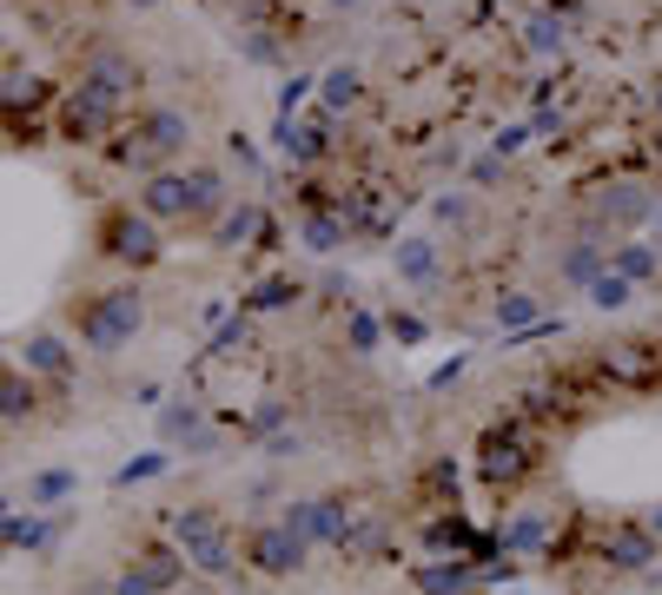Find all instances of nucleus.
Masks as SVG:
<instances>
[{
  "label": "nucleus",
  "instance_id": "nucleus-1",
  "mask_svg": "<svg viewBox=\"0 0 662 595\" xmlns=\"http://www.w3.org/2000/svg\"><path fill=\"white\" fill-rule=\"evenodd\" d=\"M173 542H180L186 569H199V575H213V582H226V575L239 569V536H232L226 510H213V503L173 510Z\"/></svg>",
  "mask_w": 662,
  "mask_h": 595
},
{
  "label": "nucleus",
  "instance_id": "nucleus-2",
  "mask_svg": "<svg viewBox=\"0 0 662 595\" xmlns=\"http://www.w3.org/2000/svg\"><path fill=\"white\" fill-rule=\"evenodd\" d=\"M139 291H93V298H73V331H80V344L93 351V357H113L133 331H139Z\"/></svg>",
  "mask_w": 662,
  "mask_h": 595
},
{
  "label": "nucleus",
  "instance_id": "nucleus-3",
  "mask_svg": "<svg viewBox=\"0 0 662 595\" xmlns=\"http://www.w3.org/2000/svg\"><path fill=\"white\" fill-rule=\"evenodd\" d=\"M530 470H537V444L524 424H490L477 437V477L490 496H511L517 483H530Z\"/></svg>",
  "mask_w": 662,
  "mask_h": 595
},
{
  "label": "nucleus",
  "instance_id": "nucleus-4",
  "mask_svg": "<svg viewBox=\"0 0 662 595\" xmlns=\"http://www.w3.org/2000/svg\"><path fill=\"white\" fill-rule=\"evenodd\" d=\"M305 556H311V549H305L285 523H259V529H246V562H252L259 575H272V582H278V575H298Z\"/></svg>",
  "mask_w": 662,
  "mask_h": 595
},
{
  "label": "nucleus",
  "instance_id": "nucleus-5",
  "mask_svg": "<svg viewBox=\"0 0 662 595\" xmlns=\"http://www.w3.org/2000/svg\"><path fill=\"white\" fill-rule=\"evenodd\" d=\"M603 377L629 384V390H655L662 384V337H623L603 351Z\"/></svg>",
  "mask_w": 662,
  "mask_h": 595
},
{
  "label": "nucleus",
  "instance_id": "nucleus-6",
  "mask_svg": "<svg viewBox=\"0 0 662 595\" xmlns=\"http://www.w3.org/2000/svg\"><path fill=\"white\" fill-rule=\"evenodd\" d=\"M278 523L305 549H331V542H339V523H345V496H298V503H285Z\"/></svg>",
  "mask_w": 662,
  "mask_h": 595
},
{
  "label": "nucleus",
  "instance_id": "nucleus-7",
  "mask_svg": "<svg viewBox=\"0 0 662 595\" xmlns=\"http://www.w3.org/2000/svg\"><path fill=\"white\" fill-rule=\"evenodd\" d=\"M100 252L119 259V265H152L159 259V232H152L146 213H113L106 232H100Z\"/></svg>",
  "mask_w": 662,
  "mask_h": 595
},
{
  "label": "nucleus",
  "instance_id": "nucleus-8",
  "mask_svg": "<svg viewBox=\"0 0 662 595\" xmlns=\"http://www.w3.org/2000/svg\"><path fill=\"white\" fill-rule=\"evenodd\" d=\"M159 437L166 444H186L193 457L219 450V431H206V404H199V397H173V404L159 411Z\"/></svg>",
  "mask_w": 662,
  "mask_h": 595
},
{
  "label": "nucleus",
  "instance_id": "nucleus-9",
  "mask_svg": "<svg viewBox=\"0 0 662 595\" xmlns=\"http://www.w3.org/2000/svg\"><path fill=\"white\" fill-rule=\"evenodd\" d=\"M80 87L119 106V100L139 87V60H133V54H119V47H93V54H87V80H80Z\"/></svg>",
  "mask_w": 662,
  "mask_h": 595
},
{
  "label": "nucleus",
  "instance_id": "nucleus-10",
  "mask_svg": "<svg viewBox=\"0 0 662 595\" xmlns=\"http://www.w3.org/2000/svg\"><path fill=\"white\" fill-rule=\"evenodd\" d=\"M603 562H616V569L642 575V569H655V562H662V542H655L642 523H616V529L603 536Z\"/></svg>",
  "mask_w": 662,
  "mask_h": 595
},
{
  "label": "nucleus",
  "instance_id": "nucleus-11",
  "mask_svg": "<svg viewBox=\"0 0 662 595\" xmlns=\"http://www.w3.org/2000/svg\"><path fill=\"white\" fill-rule=\"evenodd\" d=\"M139 152L146 159H173V152H186V139H193V126H186V113H173V106H152L146 119H139Z\"/></svg>",
  "mask_w": 662,
  "mask_h": 595
},
{
  "label": "nucleus",
  "instance_id": "nucleus-12",
  "mask_svg": "<svg viewBox=\"0 0 662 595\" xmlns=\"http://www.w3.org/2000/svg\"><path fill=\"white\" fill-rule=\"evenodd\" d=\"M126 569H133L152 595H173V588H180V575H186V556H180V549H166V542H146V549H139V562H126Z\"/></svg>",
  "mask_w": 662,
  "mask_h": 595
},
{
  "label": "nucleus",
  "instance_id": "nucleus-13",
  "mask_svg": "<svg viewBox=\"0 0 662 595\" xmlns=\"http://www.w3.org/2000/svg\"><path fill=\"white\" fill-rule=\"evenodd\" d=\"M27 370H34V377L67 384V377H73V351H67L54 331H34V337H27Z\"/></svg>",
  "mask_w": 662,
  "mask_h": 595
},
{
  "label": "nucleus",
  "instance_id": "nucleus-14",
  "mask_svg": "<svg viewBox=\"0 0 662 595\" xmlns=\"http://www.w3.org/2000/svg\"><path fill=\"white\" fill-rule=\"evenodd\" d=\"M139 213L146 219H186V179H146V192H139Z\"/></svg>",
  "mask_w": 662,
  "mask_h": 595
},
{
  "label": "nucleus",
  "instance_id": "nucleus-15",
  "mask_svg": "<svg viewBox=\"0 0 662 595\" xmlns=\"http://www.w3.org/2000/svg\"><path fill=\"white\" fill-rule=\"evenodd\" d=\"M219 198H226V179H219L213 165H193V172H186V213L213 219V213H219Z\"/></svg>",
  "mask_w": 662,
  "mask_h": 595
},
{
  "label": "nucleus",
  "instance_id": "nucleus-16",
  "mask_svg": "<svg viewBox=\"0 0 662 595\" xmlns=\"http://www.w3.org/2000/svg\"><path fill=\"white\" fill-rule=\"evenodd\" d=\"M398 278L431 285V278H437V245H431V239H404V245H398Z\"/></svg>",
  "mask_w": 662,
  "mask_h": 595
},
{
  "label": "nucleus",
  "instance_id": "nucleus-17",
  "mask_svg": "<svg viewBox=\"0 0 662 595\" xmlns=\"http://www.w3.org/2000/svg\"><path fill=\"white\" fill-rule=\"evenodd\" d=\"M544 549V516H511L504 523V556H537Z\"/></svg>",
  "mask_w": 662,
  "mask_h": 595
},
{
  "label": "nucleus",
  "instance_id": "nucleus-18",
  "mask_svg": "<svg viewBox=\"0 0 662 595\" xmlns=\"http://www.w3.org/2000/svg\"><path fill=\"white\" fill-rule=\"evenodd\" d=\"M424 496H431L437 510H457V464H450V457H437V464L424 470Z\"/></svg>",
  "mask_w": 662,
  "mask_h": 595
},
{
  "label": "nucleus",
  "instance_id": "nucleus-19",
  "mask_svg": "<svg viewBox=\"0 0 662 595\" xmlns=\"http://www.w3.org/2000/svg\"><path fill=\"white\" fill-rule=\"evenodd\" d=\"M655 259H662V245H623V252H616V278L642 285V278L655 272Z\"/></svg>",
  "mask_w": 662,
  "mask_h": 595
},
{
  "label": "nucleus",
  "instance_id": "nucleus-20",
  "mask_svg": "<svg viewBox=\"0 0 662 595\" xmlns=\"http://www.w3.org/2000/svg\"><path fill=\"white\" fill-rule=\"evenodd\" d=\"M496 324H504V331L537 324V298H530V291H504V298H496Z\"/></svg>",
  "mask_w": 662,
  "mask_h": 595
},
{
  "label": "nucleus",
  "instance_id": "nucleus-21",
  "mask_svg": "<svg viewBox=\"0 0 662 595\" xmlns=\"http://www.w3.org/2000/svg\"><path fill=\"white\" fill-rule=\"evenodd\" d=\"M649 213V192H636V185H623L616 198H603V219H616V226H636Z\"/></svg>",
  "mask_w": 662,
  "mask_h": 595
},
{
  "label": "nucleus",
  "instance_id": "nucleus-22",
  "mask_svg": "<svg viewBox=\"0 0 662 595\" xmlns=\"http://www.w3.org/2000/svg\"><path fill=\"white\" fill-rule=\"evenodd\" d=\"M590 298H596L603 311H623V305H629V278H616V272H596V278H590Z\"/></svg>",
  "mask_w": 662,
  "mask_h": 595
},
{
  "label": "nucleus",
  "instance_id": "nucleus-23",
  "mask_svg": "<svg viewBox=\"0 0 662 595\" xmlns=\"http://www.w3.org/2000/svg\"><path fill=\"white\" fill-rule=\"evenodd\" d=\"M603 272V245H577L570 259H563V278H577V285H590Z\"/></svg>",
  "mask_w": 662,
  "mask_h": 595
},
{
  "label": "nucleus",
  "instance_id": "nucleus-24",
  "mask_svg": "<svg viewBox=\"0 0 662 595\" xmlns=\"http://www.w3.org/2000/svg\"><path fill=\"white\" fill-rule=\"evenodd\" d=\"M292 298H298V285H292V278H265V285L252 291V311H285Z\"/></svg>",
  "mask_w": 662,
  "mask_h": 595
},
{
  "label": "nucleus",
  "instance_id": "nucleus-25",
  "mask_svg": "<svg viewBox=\"0 0 662 595\" xmlns=\"http://www.w3.org/2000/svg\"><path fill=\"white\" fill-rule=\"evenodd\" d=\"M378 337H385V331H378V318H365V311H352V324H345V344H352L358 357H372V351H378Z\"/></svg>",
  "mask_w": 662,
  "mask_h": 595
},
{
  "label": "nucleus",
  "instance_id": "nucleus-26",
  "mask_svg": "<svg viewBox=\"0 0 662 595\" xmlns=\"http://www.w3.org/2000/svg\"><path fill=\"white\" fill-rule=\"evenodd\" d=\"M305 239H311L318 252H331V245H339V239H345V213H339V219H331V213H318V219L305 226Z\"/></svg>",
  "mask_w": 662,
  "mask_h": 595
},
{
  "label": "nucleus",
  "instance_id": "nucleus-27",
  "mask_svg": "<svg viewBox=\"0 0 662 595\" xmlns=\"http://www.w3.org/2000/svg\"><path fill=\"white\" fill-rule=\"evenodd\" d=\"M431 549H470V529H464L457 516H437V523H431Z\"/></svg>",
  "mask_w": 662,
  "mask_h": 595
},
{
  "label": "nucleus",
  "instance_id": "nucleus-28",
  "mask_svg": "<svg viewBox=\"0 0 662 595\" xmlns=\"http://www.w3.org/2000/svg\"><path fill=\"white\" fill-rule=\"evenodd\" d=\"M352 100H358V73H352V67H339V73L324 80V106H352Z\"/></svg>",
  "mask_w": 662,
  "mask_h": 595
},
{
  "label": "nucleus",
  "instance_id": "nucleus-29",
  "mask_svg": "<svg viewBox=\"0 0 662 595\" xmlns=\"http://www.w3.org/2000/svg\"><path fill=\"white\" fill-rule=\"evenodd\" d=\"M73 490V477L67 470H47V477H34V503H60Z\"/></svg>",
  "mask_w": 662,
  "mask_h": 595
},
{
  "label": "nucleus",
  "instance_id": "nucleus-30",
  "mask_svg": "<svg viewBox=\"0 0 662 595\" xmlns=\"http://www.w3.org/2000/svg\"><path fill=\"white\" fill-rule=\"evenodd\" d=\"M252 226H259V213H252V206H239V213H232V219L219 226V245H239V239H246Z\"/></svg>",
  "mask_w": 662,
  "mask_h": 595
},
{
  "label": "nucleus",
  "instance_id": "nucleus-31",
  "mask_svg": "<svg viewBox=\"0 0 662 595\" xmlns=\"http://www.w3.org/2000/svg\"><path fill=\"white\" fill-rule=\"evenodd\" d=\"M159 470H166V457H139V464L119 470V483H146V477H159Z\"/></svg>",
  "mask_w": 662,
  "mask_h": 595
},
{
  "label": "nucleus",
  "instance_id": "nucleus-32",
  "mask_svg": "<svg viewBox=\"0 0 662 595\" xmlns=\"http://www.w3.org/2000/svg\"><path fill=\"white\" fill-rule=\"evenodd\" d=\"M530 47H544V54L563 47V27H557V21H537V27H530Z\"/></svg>",
  "mask_w": 662,
  "mask_h": 595
},
{
  "label": "nucleus",
  "instance_id": "nucleus-33",
  "mask_svg": "<svg viewBox=\"0 0 662 595\" xmlns=\"http://www.w3.org/2000/svg\"><path fill=\"white\" fill-rule=\"evenodd\" d=\"M391 337H398V344H418V337H424V318H398V311H391Z\"/></svg>",
  "mask_w": 662,
  "mask_h": 595
},
{
  "label": "nucleus",
  "instance_id": "nucleus-34",
  "mask_svg": "<svg viewBox=\"0 0 662 595\" xmlns=\"http://www.w3.org/2000/svg\"><path fill=\"white\" fill-rule=\"evenodd\" d=\"M113 595H152V588H146V582H139L133 569H119V582H113Z\"/></svg>",
  "mask_w": 662,
  "mask_h": 595
},
{
  "label": "nucleus",
  "instance_id": "nucleus-35",
  "mask_svg": "<svg viewBox=\"0 0 662 595\" xmlns=\"http://www.w3.org/2000/svg\"><path fill=\"white\" fill-rule=\"evenodd\" d=\"M642 529H649V536H655V542H662V503H655V510H649V516H642Z\"/></svg>",
  "mask_w": 662,
  "mask_h": 595
},
{
  "label": "nucleus",
  "instance_id": "nucleus-36",
  "mask_svg": "<svg viewBox=\"0 0 662 595\" xmlns=\"http://www.w3.org/2000/svg\"><path fill=\"white\" fill-rule=\"evenodd\" d=\"M339 8H365V0H339Z\"/></svg>",
  "mask_w": 662,
  "mask_h": 595
},
{
  "label": "nucleus",
  "instance_id": "nucleus-37",
  "mask_svg": "<svg viewBox=\"0 0 662 595\" xmlns=\"http://www.w3.org/2000/svg\"><path fill=\"white\" fill-rule=\"evenodd\" d=\"M655 106H662V93H655Z\"/></svg>",
  "mask_w": 662,
  "mask_h": 595
}]
</instances>
